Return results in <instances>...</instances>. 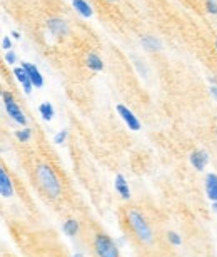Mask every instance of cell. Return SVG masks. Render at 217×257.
I'll use <instances>...</instances> for the list:
<instances>
[{"label": "cell", "mask_w": 217, "mask_h": 257, "mask_svg": "<svg viewBox=\"0 0 217 257\" xmlns=\"http://www.w3.org/2000/svg\"><path fill=\"white\" fill-rule=\"evenodd\" d=\"M64 232L67 235H70V237H74V235L79 232V222L74 219H70V220H67V222L64 224Z\"/></svg>", "instance_id": "16"}, {"label": "cell", "mask_w": 217, "mask_h": 257, "mask_svg": "<svg viewBox=\"0 0 217 257\" xmlns=\"http://www.w3.org/2000/svg\"><path fill=\"white\" fill-rule=\"evenodd\" d=\"M0 192H2V197L9 199L12 197L14 194V187H12V181L7 176V172L4 169H0Z\"/></svg>", "instance_id": "10"}, {"label": "cell", "mask_w": 217, "mask_h": 257, "mask_svg": "<svg viewBox=\"0 0 217 257\" xmlns=\"http://www.w3.org/2000/svg\"><path fill=\"white\" fill-rule=\"evenodd\" d=\"M5 60H7V64H15L17 62V55H15L12 50H9V52L5 54Z\"/></svg>", "instance_id": "22"}, {"label": "cell", "mask_w": 217, "mask_h": 257, "mask_svg": "<svg viewBox=\"0 0 217 257\" xmlns=\"http://www.w3.org/2000/svg\"><path fill=\"white\" fill-rule=\"evenodd\" d=\"M2 49H5L9 52L10 49H12V42H10V39L9 37H4L2 39Z\"/></svg>", "instance_id": "23"}, {"label": "cell", "mask_w": 217, "mask_h": 257, "mask_svg": "<svg viewBox=\"0 0 217 257\" xmlns=\"http://www.w3.org/2000/svg\"><path fill=\"white\" fill-rule=\"evenodd\" d=\"M205 194L207 197L212 200V202H217V176L215 174H209L205 177Z\"/></svg>", "instance_id": "11"}, {"label": "cell", "mask_w": 217, "mask_h": 257, "mask_svg": "<svg viewBox=\"0 0 217 257\" xmlns=\"http://www.w3.org/2000/svg\"><path fill=\"white\" fill-rule=\"evenodd\" d=\"M74 257H82V255H80V254H75Z\"/></svg>", "instance_id": "26"}, {"label": "cell", "mask_w": 217, "mask_h": 257, "mask_svg": "<svg viewBox=\"0 0 217 257\" xmlns=\"http://www.w3.org/2000/svg\"><path fill=\"white\" fill-rule=\"evenodd\" d=\"M111 2H114V0H111Z\"/></svg>", "instance_id": "28"}, {"label": "cell", "mask_w": 217, "mask_h": 257, "mask_svg": "<svg viewBox=\"0 0 217 257\" xmlns=\"http://www.w3.org/2000/svg\"><path fill=\"white\" fill-rule=\"evenodd\" d=\"M85 62H87V67L92 69L94 72H100L102 69H104V62H102V59L97 54H89L87 55Z\"/></svg>", "instance_id": "14"}, {"label": "cell", "mask_w": 217, "mask_h": 257, "mask_svg": "<svg viewBox=\"0 0 217 257\" xmlns=\"http://www.w3.org/2000/svg\"><path fill=\"white\" fill-rule=\"evenodd\" d=\"M47 25L54 35H67V32H69V29H67V25L62 19H50Z\"/></svg>", "instance_id": "12"}, {"label": "cell", "mask_w": 217, "mask_h": 257, "mask_svg": "<svg viewBox=\"0 0 217 257\" xmlns=\"http://www.w3.org/2000/svg\"><path fill=\"white\" fill-rule=\"evenodd\" d=\"M142 45H144L146 49H149V50H161V47H162L159 40H156L154 37H149V35H147V37H144V39H142Z\"/></svg>", "instance_id": "17"}, {"label": "cell", "mask_w": 217, "mask_h": 257, "mask_svg": "<svg viewBox=\"0 0 217 257\" xmlns=\"http://www.w3.org/2000/svg\"><path fill=\"white\" fill-rule=\"evenodd\" d=\"M14 75H15V79H17L20 84H22L25 94H30V92H32L34 84H32V80H30V77H29L27 72H25L24 67H17V69L14 70Z\"/></svg>", "instance_id": "8"}, {"label": "cell", "mask_w": 217, "mask_h": 257, "mask_svg": "<svg viewBox=\"0 0 217 257\" xmlns=\"http://www.w3.org/2000/svg\"><path fill=\"white\" fill-rule=\"evenodd\" d=\"M22 67L25 69V72L29 74V77H30V80H32L34 87H37V89L44 87V77H42V74H40V70L37 69V67L32 65V64H29V62H24Z\"/></svg>", "instance_id": "6"}, {"label": "cell", "mask_w": 217, "mask_h": 257, "mask_svg": "<svg viewBox=\"0 0 217 257\" xmlns=\"http://www.w3.org/2000/svg\"><path fill=\"white\" fill-rule=\"evenodd\" d=\"M129 222H131V227L134 229V232H136V235L142 242H146V244L152 242V230L141 214L136 212V210H131V212H129Z\"/></svg>", "instance_id": "2"}, {"label": "cell", "mask_w": 217, "mask_h": 257, "mask_svg": "<svg viewBox=\"0 0 217 257\" xmlns=\"http://www.w3.org/2000/svg\"><path fill=\"white\" fill-rule=\"evenodd\" d=\"M94 247H95V252L99 257H119L117 245L114 244L112 240L104 234H99L95 237Z\"/></svg>", "instance_id": "3"}, {"label": "cell", "mask_w": 217, "mask_h": 257, "mask_svg": "<svg viewBox=\"0 0 217 257\" xmlns=\"http://www.w3.org/2000/svg\"><path fill=\"white\" fill-rule=\"evenodd\" d=\"M72 5H74V9L82 15V17H85V19L92 17V9L85 0H72Z\"/></svg>", "instance_id": "13"}, {"label": "cell", "mask_w": 217, "mask_h": 257, "mask_svg": "<svg viewBox=\"0 0 217 257\" xmlns=\"http://www.w3.org/2000/svg\"><path fill=\"white\" fill-rule=\"evenodd\" d=\"M205 7H207V12L209 14H217V4L215 0H207V4H205Z\"/></svg>", "instance_id": "21"}, {"label": "cell", "mask_w": 217, "mask_h": 257, "mask_svg": "<svg viewBox=\"0 0 217 257\" xmlns=\"http://www.w3.org/2000/svg\"><path fill=\"white\" fill-rule=\"evenodd\" d=\"M114 187H116V191L119 192L122 199H131V189H129V184L126 181V177L122 176V174H117L116 176V181H114Z\"/></svg>", "instance_id": "9"}, {"label": "cell", "mask_w": 217, "mask_h": 257, "mask_svg": "<svg viewBox=\"0 0 217 257\" xmlns=\"http://www.w3.org/2000/svg\"><path fill=\"white\" fill-rule=\"evenodd\" d=\"M167 239H169V242L172 244V245H180V244H182V239H180V235L177 232H169Z\"/></svg>", "instance_id": "19"}, {"label": "cell", "mask_w": 217, "mask_h": 257, "mask_svg": "<svg viewBox=\"0 0 217 257\" xmlns=\"http://www.w3.org/2000/svg\"><path fill=\"white\" fill-rule=\"evenodd\" d=\"M37 179L40 182V186L44 187V191L47 192L50 197L55 199L57 195L60 194V184H59V179L54 174L52 167L49 166H40L37 169Z\"/></svg>", "instance_id": "1"}, {"label": "cell", "mask_w": 217, "mask_h": 257, "mask_svg": "<svg viewBox=\"0 0 217 257\" xmlns=\"http://www.w3.org/2000/svg\"><path fill=\"white\" fill-rule=\"evenodd\" d=\"M2 99H4V105H5V109H7V114L12 117V119L17 122V124L20 125H25L27 124V119H25V115H24V112L20 110V107L15 104V100H14V97L10 92H4L2 94Z\"/></svg>", "instance_id": "4"}, {"label": "cell", "mask_w": 217, "mask_h": 257, "mask_svg": "<svg viewBox=\"0 0 217 257\" xmlns=\"http://www.w3.org/2000/svg\"><path fill=\"white\" fill-rule=\"evenodd\" d=\"M207 162H209V156L205 151H194L190 154V164H192V167H195L197 171H204Z\"/></svg>", "instance_id": "7"}, {"label": "cell", "mask_w": 217, "mask_h": 257, "mask_svg": "<svg viewBox=\"0 0 217 257\" xmlns=\"http://www.w3.org/2000/svg\"><path fill=\"white\" fill-rule=\"evenodd\" d=\"M117 114L122 117V120L126 122V125L131 128V131H134V132L141 131V122H139V119L134 115V112L129 109V107L119 104L117 105Z\"/></svg>", "instance_id": "5"}, {"label": "cell", "mask_w": 217, "mask_h": 257, "mask_svg": "<svg viewBox=\"0 0 217 257\" xmlns=\"http://www.w3.org/2000/svg\"><path fill=\"white\" fill-rule=\"evenodd\" d=\"M212 207H214V210H217V202H214V205H212Z\"/></svg>", "instance_id": "25"}, {"label": "cell", "mask_w": 217, "mask_h": 257, "mask_svg": "<svg viewBox=\"0 0 217 257\" xmlns=\"http://www.w3.org/2000/svg\"><path fill=\"white\" fill-rule=\"evenodd\" d=\"M210 92H212V95L217 99V87H212V89H210Z\"/></svg>", "instance_id": "24"}, {"label": "cell", "mask_w": 217, "mask_h": 257, "mask_svg": "<svg viewBox=\"0 0 217 257\" xmlns=\"http://www.w3.org/2000/svg\"><path fill=\"white\" fill-rule=\"evenodd\" d=\"M39 112H40V115H42V119L44 120H52L54 119V115H55V110H54V107L52 104H49V102H44V104H40L39 107Z\"/></svg>", "instance_id": "15"}, {"label": "cell", "mask_w": 217, "mask_h": 257, "mask_svg": "<svg viewBox=\"0 0 217 257\" xmlns=\"http://www.w3.org/2000/svg\"><path fill=\"white\" fill-rule=\"evenodd\" d=\"M30 136H32V134H30L29 128H22V131L15 132V137H17L20 142H29L30 141Z\"/></svg>", "instance_id": "18"}, {"label": "cell", "mask_w": 217, "mask_h": 257, "mask_svg": "<svg viewBox=\"0 0 217 257\" xmlns=\"http://www.w3.org/2000/svg\"><path fill=\"white\" fill-rule=\"evenodd\" d=\"M65 137H67V131L57 132V134H55V137H54V142H55V144H64V142H65Z\"/></svg>", "instance_id": "20"}, {"label": "cell", "mask_w": 217, "mask_h": 257, "mask_svg": "<svg viewBox=\"0 0 217 257\" xmlns=\"http://www.w3.org/2000/svg\"><path fill=\"white\" fill-rule=\"evenodd\" d=\"M215 47H217V42H215Z\"/></svg>", "instance_id": "27"}]
</instances>
